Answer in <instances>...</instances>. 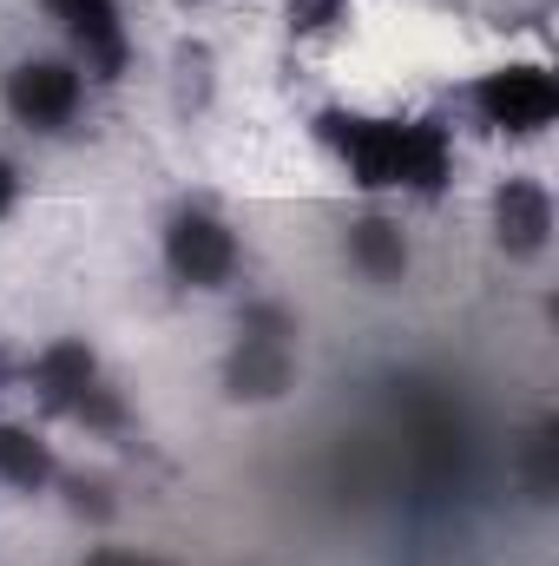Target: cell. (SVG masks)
<instances>
[{"mask_svg":"<svg viewBox=\"0 0 559 566\" xmlns=\"http://www.w3.org/2000/svg\"><path fill=\"white\" fill-rule=\"evenodd\" d=\"M231 402H277L296 389V316L283 303H251L224 356Z\"/></svg>","mask_w":559,"mask_h":566,"instance_id":"obj_2","label":"cell"},{"mask_svg":"<svg viewBox=\"0 0 559 566\" xmlns=\"http://www.w3.org/2000/svg\"><path fill=\"white\" fill-rule=\"evenodd\" d=\"M80 566H165V560H151V554H133V547H93Z\"/></svg>","mask_w":559,"mask_h":566,"instance_id":"obj_15","label":"cell"},{"mask_svg":"<svg viewBox=\"0 0 559 566\" xmlns=\"http://www.w3.org/2000/svg\"><path fill=\"white\" fill-rule=\"evenodd\" d=\"M349 13V0H289V27L296 33H329Z\"/></svg>","mask_w":559,"mask_h":566,"instance_id":"obj_13","label":"cell"},{"mask_svg":"<svg viewBox=\"0 0 559 566\" xmlns=\"http://www.w3.org/2000/svg\"><path fill=\"white\" fill-rule=\"evenodd\" d=\"M238 231L218 218V211H204V205H184V211H171L165 218V271L178 283H191V290H224V283L238 277Z\"/></svg>","mask_w":559,"mask_h":566,"instance_id":"obj_5","label":"cell"},{"mask_svg":"<svg viewBox=\"0 0 559 566\" xmlns=\"http://www.w3.org/2000/svg\"><path fill=\"white\" fill-rule=\"evenodd\" d=\"M349 264H356L362 277H376V283H402L409 277V238H402V224L362 218V224L349 231Z\"/></svg>","mask_w":559,"mask_h":566,"instance_id":"obj_9","label":"cell"},{"mask_svg":"<svg viewBox=\"0 0 559 566\" xmlns=\"http://www.w3.org/2000/svg\"><path fill=\"white\" fill-rule=\"evenodd\" d=\"M494 238L507 258H540L553 244V191L540 178H507L494 191Z\"/></svg>","mask_w":559,"mask_h":566,"instance_id":"obj_8","label":"cell"},{"mask_svg":"<svg viewBox=\"0 0 559 566\" xmlns=\"http://www.w3.org/2000/svg\"><path fill=\"white\" fill-rule=\"evenodd\" d=\"M0 481L20 488V494H40V488L60 481V461H53V448H46L33 428L0 422Z\"/></svg>","mask_w":559,"mask_h":566,"instance_id":"obj_10","label":"cell"},{"mask_svg":"<svg viewBox=\"0 0 559 566\" xmlns=\"http://www.w3.org/2000/svg\"><path fill=\"white\" fill-rule=\"evenodd\" d=\"M0 99L7 113L40 133V139H60L80 113H86V73L66 66V60H20L7 80H0Z\"/></svg>","mask_w":559,"mask_h":566,"instance_id":"obj_4","label":"cell"},{"mask_svg":"<svg viewBox=\"0 0 559 566\" xmlns=\"http://www.w3.org/2000/svg\"><path fill=\"white\" fill-rule=\"evenodd\" d=\"M467 106H474V119H481L487 133H500V139H534V133H547L559 119V80L547 66H534V60H514V66L481 73L474 93H467Z\"/></svg>","mask_w":559,"mask_h":566,"instance_id":"obj_3","label":"cell"},{"mask_svg":"<svg viewBox=\"0 0 559 566\" xmlns=\"http://www.w3.org/2000/svg\"><path fill=\"white\" fill-rule=\"evenodd\" d=\"M13 382H20V369H13V356H7V343H0V396H7Z\"/></svg>","mask_w":559,"mask_h":566,"instance_id":"obj_17","label":"cell"},{"mask_svg":"<svg viewBox=\"0 0 559 566\" xmlns=\"http://www.w3.org/2000/svg\"><path fill=\"white\" fill-rule=\"evenodd\" d=\"M73 422H86L93 434H126V428H133V409H126V396H119V389H113V382L99 376V382H93V389L80 396Z\"/></svg>","mask_w":559,"mask_h":566,"instance_id":"obj_11","label":"cell"},{"mask_svg":"<svg viewBox=\"0 0 559 566\" xmlns=\"http://www.w3.org/2000/svg\"><path fill=\"white\" fill-rule=\"evenodd\" d=\"M93 382H99V356H93L86 336H60V343H46V349L27 363V389H33V402H40L46 416H73Z\"/></svg>","mask_w":559,"mask_h":566,"instance_id":"obj_7","label":"cell"},{"mask_svg":"<svg viewBox=\"0 0 559 566\" xmlns=\"http://www.w3.org/2000/svg\"><path fill=\"white\" fill-rule=\"evenodd\" d=\"M527 481H534V494H540V501L553 494V428H540V434H534V454H527Z\"/></svg>","mask_w":559,"mask_h":566,"instance_id":"obj_14","label":"cell"},{"mask_svg":"<svg viewBox=\"0 0 559 566\" xmlns=\"http://www.w3.org/2000/svg\"><path fill=\"white\" fill-rule=\"evenodd\" d=\"M316 139L329 145L356 185L369 191H415L441 198L454 178V139L434 119H369V113H323Z\"/></svg>","mask_w":559,"mask_h":566,"instance_id":"obj_1","label":"cell"},{"mask_svg":"<svg viewBox=\"0 0 559 566\" xmlns=\"http://www.w3.org/2000/svg\"><path fill=\"white\" fill-rule=\"evenodd\" d=\"M40 7L73 40V53L86 60V73H99V80H119L126 73L133 40H126V20H119V0H40Z\"/></svg>","mask_w":559,"mask_h":566,"instance_id":"obj_6","label":"cell"},{"mask_svg":"<svg viewBox=\"0 0 559 566\" xmlns=\"http://www.w3.org/2000/svg\"><path fill=\"white\" fill-rule=\"evenodd\" d=\"M13 205H20V165L0 151V218H13Z\"/></svg>","mask_w":559,"mask_h":566,"instance_id":"obj_16","label":"cell"},{"mask_svg":"<svg viewBox=\"0 0 559 566\" xmlns=\"http://www.w3.org/2000/svg\"><path fill=\"white\" fill-rule=\"evenodd\" d=\"M66 501H73V514H93V521L113 514V488H106L99 474H73V481H66Z\"/></svg>","mask_w":559,"mask_h":566,"instance_id":"obj_12","label":"cell"}]
</instances>
